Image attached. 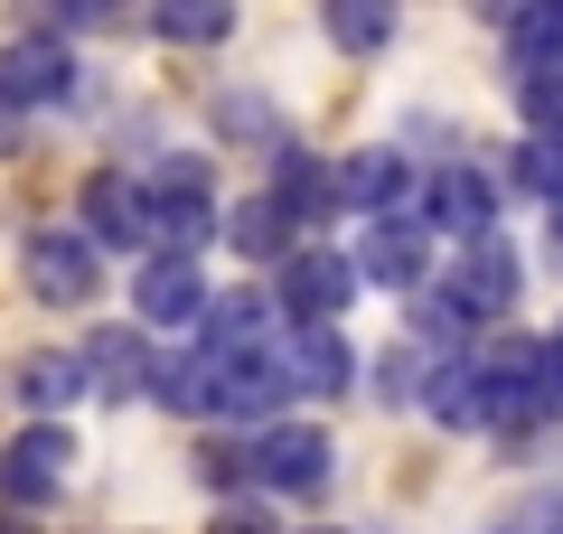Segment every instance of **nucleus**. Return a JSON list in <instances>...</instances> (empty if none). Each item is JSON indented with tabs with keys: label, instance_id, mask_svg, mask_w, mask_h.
Listing matches in <instances>:
<instances>
[{
	"label": "nucleus",
	"instance_id": "nucleus-20",
	"mask_svg": "<svg viewBox=\"0 0 563 534\" xmlns=\"http://www.w3.org/2000/svg\"><path fill=\"white\" fill-rule=\"evenodd\" d=\"M207 132H217L225 151H244V159H273L282 141H291V122H282L273 94H254V85H217V94H207Z\"/></svg>",
	"mask_w": 563,
	"mask_h": 534
},
{
	"label": "nucleus",
	"instance_id": "nucleus-28",
	"mask_svg": "<svg viewBox=\"0 0 563 534\" xmlns=\"http://www.w3.org/2000/svg\"><path fill=\"white\" fill-rule=\"evenodd\" d=\"M38 10H47V20L66 29V38H85V29H95V38H103V29L141 20V0H38Z\"/></svg>",
	"mask_w": 563,
	"mask_h": 534
},
{
	"label": "nucleus",
	"instance_id": "nucleus-25",
	"mask_svg": "<svg viewBox=\"0 0 563 534\" xmlns=\"http://www.w3.org/2000/svg\"><path fill=\"white\" fill-rule=\"evenodd\" d=\"M563 57V0H507V76Z\"/></svg>",
	"mask_w": 563,
	"mask_h": 534
},
{
	"label": "nucleus",
	"instance_id": "nucleus-14",
	"mask_svg": "<svg viewBox=\"0 0 563 534\" xmlns=\"http://www.w3.org/2000/svg\"><path fill=\"white\" fill-rule=\"evenodd\" d=\"M263 188L291 207V225H301V235H339L347 188H339V159H329V151H310V141H282V151L263 159Z\"/></svg>",
	"mask_w": 563,
	"mask_h": 534
},
{
	"label": "nucleus",
	"instance_id": "nucleus-26",
	"mask_svg": "<svg viewBox=\"0 0 563 534\" xmlns=\"http://www.w3.org/2000/svg\"><path fill=\"white\" fill-rule=\"evenodd\" d=\"M207 534H291V525H282V497H263V488H235V497H217Z\"/></svg>",
	"mask_w": 563,
	"mask_h": 534
},
{
	"label": "nucleus",
	"instance_id": "nucleus-33",
	"mask_svg": "<svg viewBox=\"0 0 563 534\" xmlns=\"http://www.w3.org/2000/svg\"><path fill=\"white\" fill-rule=\"evenodd\" d=\"M554 329H563V319H554Z\"/></svg>",
	"mask_w": 563,
	"mask_h": 534
},
{
	"label": "nucleus",
	"instance_id": "nucleus-27",
	"mask_svg": "<svg viewBox=\"0 0 563 534\" xmlns=\"http://www.w3.org/2000/svg\"><path fill=\"white\" fill-rule=\"evenodd\" d=\"M488 534H563V488H526L488 515Z\"/></svg>",
	"mask_w": 563,
	"mask_h": 534
},
{
	"label": "nucleus",
	"instance_id": "nucleus-23",
	"mask_svg": "<svg viewBox=\"0 0 563 534\" xmlns=\"http://www.w3.org/2000/svg\"><path fill=\"white\" fill-rule=\"evenodd\" d=\"M498 178H507V198L554 207L563 198V132H517V151L498 159Z\"/></svg>",
	"mask_w": 563,
	"mask_h": 534
},
{
	"label": "nucleus",
	"instance_id": "nucleus-29",
	"mask_svg": "<svg viewBox=\"0 0 563 534\" xmlns=\"http://www.w3.org/2000/svg\"><path fill=\"white\" fill-rule=\"evenodd\" d=\"M29 132H38V103H29L20 85L0 76V159H20V151H29Z\"/></svg>",
	"mask_w": 563,
	"mask_h": 534
},
{
	"label": "nucleus",
	"instance_id": "nucleus-2",
	"mask_svg": "<svg viewBox=\"0 0 563 534\" xmlns=\"http://www.w3.org/2000/svg\"><path fill=\"white\" fill-rule=\"evenodd\" d=\"M85 469V432L76 413H20L10 441H0V507H29V515H57L76 497Z\"/></svg>",
	"mask_w": 563,
	"mask_h": 534
},
{
	"label": "nucleus",
	"instance_id": "nucleus-32",
	"mask_svg": "<svg viewBox=\"0 0 563 534\" xmlns=\"http://www.w3.org/2000/svg\"><path fill=\"white\" fill-rule=\"evenodd\" d=\"M291 534H347V525H291Z\"/></svg>",
	"mask_w": 563,
	"mask_h": 534
},
{
	"label": "nucleus",
	"instance_id": "nucleus-13",
	"mask_svg": "<svg viewBox=\"0 0 563 534\" xmlns=\"http://www.w3.org/2000/svg\"><path fill=\"white\" fill-rule=\"evenodd\" d=\"M282 366H291L301 403H347L366 356L347 347V319H282Z\"/></svg>",
	"mask_w": 563,
	"mask_h": 534
},
{
	"label": "nucleus",
	"instance_id": "nucleus-24",
	"mask_svg": "<svg viewBox=\"0 0 563 534\" xmlns=\"http://www.w3.org/2000/svg\"><path fill=\"white\" fill-rule=\"evenodd\" d=\"M188 478H198L207 497H235L244 488V422H198V441H188Z\"/></svg>",
	"mask_w": 563,
	"mask_h": 534
},
{
	"label": "nucleus",
	"instance_id": "nucleus-3",
	"mask_svg": "<svg viewBox=\"0 0 563 534\" xmlns=\"http://www.w3.org/2000/svg\"><path fill=\"white\" fill-rule=\"evenodd\" d=\"M10 272H20V291L38 300V310H57V319H85V310L103 300V244L85 235L76 216H47V225H29V235H20Z\"/></svg>",
	"mask_w": 563,
	"mask_h": 534
},
{
	"label": "nucleus",
	"instance_id": "nucleus-12",
	"mask_svg": "<svg viewBox=\"0 0 563 534\" xmlns=\"http://www.w3.org/2000/svg\"><path fill=\"white\" fill-rule=\"evenodd\" d=\"M0 76L20 85L38 113H76L85 57H76V38H66L57 20H47V29H20V20H10V38H0Z\"/></svg>",
	"mask_w": 563,
	"mask_h": 534
},
{
	"label": "nucleus",
	"instance_id": "nucleus-18",
	"mask_svg": "<svg viewBox=\"0 0 563 534\" xmlns=\"http://www.w3.org/2000/svg\"><path fill=\"white\" fill-rule=\"evenodd\" d=\"M0 394H10V413H76L85 403V356L76 347H20L0 366Z\"/></svg>",
	"mask_w": 563,
	"mask_h": 534
},
{
	"label": "nucleus",
	"instance_id": "nucleus-19",
	"mask_svg": "<svg viewBox=\"0 0 563 534\" xmlns=\"http://www.w3.org/2000/svg\"><path fill=\"white\" fill-rule=\"evenodd\" d=\"M141 29L161 47H179V57H207V47H225L244 29V0H141Z\"/></svg>",
	"mask_w": 563,
	"mask_h": 534
},
{
	"label": "nucleus",
	"instance_id": "nucleus-10",
	"mask_svg": "<svg viewBox=\"0 0 563 534\" xmlns=\"http://www.w3.org/2000/svg\"><path fill=\"white\" fill-rule=\"evenodd\" d=\"M76 225L103 244V263H113V254H151V178L122 169V159L85 169V188H76Z\"/></svg>",
	"mask_w": 563,
	"mask_h": 534
},
{
	"label": "nucleus",
	"instance_id": "nucleus-31",
	"mask_svg": "<svg viewBox=\"0 0 563 534\" xmlns=\"http://www.w3.org/2000/svg\"><path fill=\"white\" fill-rule=\"evenodd\" d=\"M544 254H554V263H563V198H554V207H544Z\"/></svg>",
	"mask_w": 563,
	"mask_h": 534
},
{
	"label": "nucleus",
	"instance_id": "nucleus-9",
	"mask_svg": "<svg viewBox=\"0 0 563 534\" xmlns=\"http://www.w3.org/2000/svg\"><path fill=\"white\" fill-rule=\"evenodd\" d=\"M207 254H188V244H151V254H132V319L161 337H188L207 310Z\"/></svg>",
	"mask_w": 563,
	"mask_h": 534
},
{
	"label": "nucleus",
	"instance_id": "nucleus-17",
	"mask_svg": "<svg viewBox=\"0 0 563 534\" xmlns=\"http://www.w3.org/2000/svg\"><path fill=\"white\" fill-rule=\"evenodd\" d=\"M188 337H207V347H225V356L273 347V337H282L273 281H225V291H207V310H198V329H188Z\"/></svg>",
	"mask_w": 563,
	"mask_h": 534
},
{
	"label": "nucleus",
	"instance_id": "nucleus-5",
	"mask_svg": "<svg viewBox=\"0 0 563 534\" xmlns=\"http://www.w3.org/2000/svg\"><path fill=\"white\" fill-rule=\"evenodd\" d=\"M263 281H273L282 319H347V310H357V291H366V281H357V254H347L339 235H301Z\"/></svg>",
	"mask_w": 563,
	"mask_h": 534
},
{
	"label": "nucleus",
	"instance_id": "nucleus-15",
	"mask_svg": "<svg viewBox=\"0 0 563 534\" xmlns=\"http://www.w3.org/2000/svg\"><path fill=\"white\" fill-rule=\"evenodd\" d=\"M339 188L347 216H404V207H422V159L404 141H357V151H339Z\"/></svg>",
	"mask_w": 563,
	"mask_h": 534
},
{
	"label": "nucleus",
	"instance_id": "nucleus-21",
	"mask_svg": "<svg viewBox=\"0 0 563 534\" xmlns=\"http://www.w3.org/2000/svg\"><path fill=\"white\" fill-rule=\"evenodd\" d=\"M320 38L339 57H385L404 38V0H320Z\"/></svg>",
	"mask_w": 563,
	"mask_h": 534
},
{
	"label": "nucleus",
	"instance_id": "nucleus-11",
	"mask_svg": "<svg viewBox=\"0 0 563 534\" xmlns=\"http://www.w3.org/2000/svg\"><path fill=\"white\" fill-rule=\"evenodd\" d=\"M498 216H507V178L488 169V159H442V169H422V225H432L442 244L488 235Z\"/></svg>",
	"mask_w": 563,
	"mask_h": 534
},
{
	"label": "nucleus",
	"instance_id": "nucleus-6",
	"mask_svg": "<svg viewBox=\"0 0 563 534\" xmlns=\"http://www.w3.org/2000/svg\"><path fill=\"white\" fill-rule=\"evenodd\" d=\"M85 356V403L122 413V403H151V376H161V329H141V319H95L76 337Z\"/></svg>",
	"mask_w": 563,
	"mask_h": 534
},
{
	"label": "nucleus",
	"instance_id": "nucleus-4",
	"mask_svg": "<svg viewBox=\"0 0 563 534\" xmlns=\"http://www.w3.org/2000/svg\"><path fill=\"white\" fill-rule=\"evenodd\" d=\"M151 244H188V254H207L217 244V207H225V178L207 151H161L151 159Z\"/></svg>",
	"mask_w": 563,
	"mask_h": 534
},
{
	"label": "nucleus",
	"instance_id": "nucleus-30",
	"mask_svg": "<svg viewBox=\"0 0 563 534\" xmlns=\"http://www.w3.org/2000/svg\"><path fill=\"white\" fill-rule=\"evenodd\" d=\"M0 534H47V515H29V507H0Z\"/></svg>",
	"mask_w": 563,
	"mask_h": 534
},
{
	"label": "nucleus",
	"instance_id": "nucleus-16",
	"mask_svg": "<svg viewBox=\"0 0 563 534\" xmlns=\"http://www.w3.org/2000/svg\"><path fill=\"white\" fill-rule=\"evenodd\" d=\"M217 244L244 263V272H273V263L291 254V244H301V225H291V207H282L273 188L254 178L244 198H225V207H217Z\"/></svg>",
	"mask_w": 563,
	"mask_h": 534
},
{
	"label": "nucleus",
	"instance_id": "nucleus-7",
	"mask_svg": "<svg viewBox=\"0 0 563 534\" xmlns=\"http://www.w3.org/2000/svg\"><path fill=\"white\" fill-rule=\"evenodd\" d=\"M432 281H442V291L461 300L479 329H498V319H517V300H526V254L488 225V235H461V244H451Z\"/></svg>",
	"mask_w": 563,
	"mask_h": 534
},
{
	"label": "nucleus",
	"instance_id": "nucleus-1",
	"mask_svg": "<svg viewBox=\"0 0 563 534\" xmlns=\"http://www.w3.org/2000/svg\"><path fill=\"white\" fill-rule=\"evenodd\" d=\"M244 488L282 497V507H320L339 488V432L329 413H273L244 432Z\"/></svg>",
	"mask_w": 563,
	"mask_h": 534
},
{
	"label": "nucleus",
	"instance_id": "nucleus-8",
	"mask_svg": "<svg viewBox=\"0 0 563 534\" xmlns=\"http://www.w3.org/2000/svg\"><path fill=\"white\" fill-rule=\"evenodd\" d=\"M347 254H357L366 291H395V300L442 272V235L422 225V207H404V216H357V244H347Z\"/></svg>",
	"mask_w": 563,
	"mask_h": 534
},
{
	"label": "nucleus",
	"instance_id": "nucleus-22",
	"mask_svg": "<svg viewBox=\"0 0 563 534\" xmlns=\"http://www.w3.org/2000/svg\"><path fill=\"white\" fill-rule=\"evenodd\" d=\"M422 376H432V347H422V337H395V347H376L357 366V385H366L376 413H422Z\"/></svg>",
	"mask_w": 563,
	"mask_h": 534
}]
</instances>
